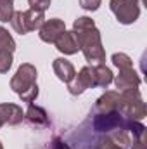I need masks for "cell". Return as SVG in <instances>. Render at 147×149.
<instances>
[{
  "mask_svg": "<svg viewBox=\"0 0 147 149\" xmlns=\"http://www.w3.org/2000/svg\"><path fill=\"white\" fill-rule=\"evenodd\" d=\"M24 118L23 109L17 104H0V125H17Z\"/></svg>",
  "mask_w": 147,
  "mask_h": 149,
  "instance_id": "8",
  "label": "cell"
},
{
  "mask_svg": "<svg viewBox=\"0 0 147 149\" xmlns=\"http://www.w3.org/2000/svg\"><path fill=\"white\" fill-rule=\"evenodd\" d=\"M0 149H3V148H2V142H0Z\"/></svg>",
  "mask_w": 147,
  "mask_h": 149,
  "instance_id": "25",
  "label": "cell"
},
{
  "mask_svg": "<svg viewBox=\"0 0 147 149\" xmlns=\"http://www.w3.org/2000/svg\"><path fill=\"white\" fill-rule=\"evenodd\" d=\"M10 88L24 101L33 102L38 97V85H37V68L33 64H21L16 74L10 80Z\"/></svg>",
  "mask_w": 147,
  "mask_h": 149,
  "instance_id": "2",
  "label": "cell"
},
{
  "mask_svg": "<svg viewBox=\"0 0 147 149\" xmlns=\"http://www.w3.org/2000/svg\"><path fill=\"white\" fill-rule=\"evenodd\" d=\"M132 149H146V139L144 141H133V148Z\"/></svg>",
  "mask_w": 147,
  "mask_h": 149,
  "instance_id": "23",
  "label": "cell"
},
{
  "mask_svg": "<svg viewBox=\"0 0 147 149\" xmlns=\"http://www.w3.org/2000/svg\"><path fill=\"white\" fill-rule=\"evenodd\" d=\"M118 113H121L125 118L130 120H144L146 118V104L140 97L139 88H128L119 94V104H118Z\"/></svg>",
  "mask_w": 147,
  "mask_h": 149,
  "instance_id": "3",
  "label": "cell"
},
{
  "mask_svg": "<svg viewBox=\"0 0 147 149\" xmlns=\"http://www.w3.org/2000/svg\"><path fill=\"white\" fill-rule=\"evenodd\" d=\"M116 87L121 88V90H128V88H139L140 85V78L137 71L133 68H125V70H119L118 78L114 80Z\"/></svg>",
  "mask_w": 147,
  "mask_h": 149,
  "instance_id": "9",
  "label": "cell"
},
{
  "mask_svg": "<svg viewBox=\"0 0 147 149\" xmlns=\"http://www.w3.org/2000/svg\"><path fill=\"white\" fill-rule=\"evenodd\" d=\"M33 125H49V118H47V113L43 108H40V106H35L33 102H30V108H28V111L24 114Z\"/></svg>",
  "mask_w": 147,
  "mask_h": 149,
  "instance_id": "15",
  "label": "cell"
},
{
  "mask_svg": "<svg viewBox=\"0 0 147 149\" xmlns=\"http://www.w3.org/2000/svg\"><path fill=\"white\" fill-rule=\"evenodd\" d=\"M12 66V54L10 52H0V73H7Z\"/></svg>",
  "mask_w": 147,
  "mask_h": 149,
  "instance_id": "19",
  "label": "cell"
},
{
  "mask_svg": "<svg viewBox=\"0 0 147 149\" xmlns=\"http://www.w3.org/2000/svg\"><path fill=\"white\" fill-rule=\"evenodd\" d=\"M101 5V0H80V7L85 10H97Z\"/></svg>",
  "mask_w": 147,
  "mask_h": 149,
  "instance_id": "22",
  "label": "cell"
},
{
  "mask_svg": "<svg viewBox=\"0 0 147 149\" xmlns=\"http://www.w3.org/2000/svg\"><path fill=\"white\" fill-rule=\"evenodd\" d=\"M73 35L74 40L78 43V49H81V52L85 54V59L88 63H97V64H104L106 61V54L102 49V42H101V33L95 28V23L83 16L78 17L73 24Z\"/></svg>",
  "mask_w": 147,
  "mask_h": 149,
  "instance_id": "1",
  "label": "cell"
},
{
  "mask_svg": "<svg viewBox=\"0 0 147 149\" xmlns=\"http://www.w3.org/2000/svg\"><path fill=\"white\" fill-rule=\"evenodd\" d=\"M28 2H30V7L38 12H45L50 7V0H28Z\"/></svg>",
  "mask_w": 147,
  "mask_h": 149,
  "instance_id": "20",
  "label": "cell"
},
{
  "mask_svg": "<svg viewBox=\"0 0 147 149\" xmlns=\"http://www.w3.org/2000/svg\"><path fill=\"white\" fill-rule=\"evenodd\" d=\"M94 149H121V148H119L118 144H114L109 137H106V139L99 141V142L95 144V148H94Z\"/></svg>",
  "mask_w": 147,
  "mask_h": 149,
  "instance_id": "21",
  "label": "cell"
},
{
  "mask_svg": "<svg viewBox=\"0 0 147 149\" xmlns=\"http://www.w3.org/2000/svg\"><path fill=\"white\" fill-rule=\"evenodd\" d=\"M125 123L126 118L118 111H107V113H99L94 118V128L97 132H106L109 134L116 128H123L125 130Z\"/></svg>",
  "mask_w": 147,
  "mask_h": 149,
  "instance_id": "5",
  "label": "cell"
},
{
  "mask_svg": "<svg viewBox=\"0 0 147 149\" xmlns=\"http://www.w3.org/2000/svg\"><path fill=\"white\" fill-rule=\"evenodd\" d=\"M54 43H55V47H57L62 54H66V56H71V54H76V52H78V43H76V40H74L73 31H64V33H61L59 38H57Z\"/></svg>",
  "mask_w": 147,
  "mask_h": 149,
  "instance_id": "11",
  "label": "cell"
},
{
  "mask_svg": "<svg viewBox=\"0 0 147 149\" xmlns=\"http://www.w3.org/2000/svg\"><path fill=\"white\" fill-rule=\"evenodd\" d=\"M118 104H119V94L118 92H106L102 97H99L95 109L99 113L118 111Z\"/></svg>",
  "mask_w": 147,
  "mask_h": 149,
  "instance_id": "13",
  "label": "cell"
},
{
  "mask_svg": "<svg viewBox=\"0 0 147 149\" xmlns=\"http://www.w3.org/2000/svg\"><path fill=\"white\" fill-rule=\"evenodd\" d=\"M66 31V26H64V21L61 19H49L42 24L40 28V38L47 43H54L61 33Z\"/></svg>",
  "mask_w": 147,
  "mask_h": 149,
  "instance_id": "6",
  "label": "cell"
},
{
  "mask_svg": "<svg viewBox=\"0 0 147 149\" xmlns=\"http://www.w3.org/2000/svg\"><path fill=\"white\" fill-rule=\"evenodd\" d=\"M112 63L119 68V70H125V68H133V64H132V59L126 56V54H114L112 56Z\"/></svg>",
  "mask_w": 147,
  "mask_h": 149,
  "instance_id": "18",
  "label": "cell"
},
{
  "mask_svg": "<svg viewBox=\"0 0 147 149\" xmlns=\"http://www.w3.org/2000/svg\"><path fill=\"white\" fill-rule=\"evenodd\" d=\"M61 149H69V148H66V146H61Z\"/></svg>",
  "mask_w": 147,
  "mask_h": 149,
  "instance_id": "24",
  "label": "cell"
},
{
  "mask_svg": "<svg viewBox=\"0 0 147 149\" xmlns=\"http://www.w3.org/2000/svg\"><path fill=\"white\" fill-rule=\"evenodd\" d=\"M14 50H16V43H14L12 37L9 35V31L5 28L0 26V52H10L12 54Z\"/></svg>",
  "mask_w": 147,
  "mask_h": 149,
  "instance_id": "16",
  "label": "cell"
},
{
  "mask_svg": "<svg viewBox=\"0 0 147 149\" xmlns=\"http://www.w3.org/2000/svg\"><path fill=\"white\" fill-rule=\"evenodd\" d=\"M137 2H139V0H137Z\"/></svg>",
  "mask_w": 147,
  "mask_h": 149,
  "instance_id": "26",
  "label": "cell"
},
{
  "mask_svg": "<svg viewBox=\"0 0 147 149\" xmlns=\"http://www.w3.org/2000/svg\"><path fill=\"white\" fill-rule=\"evenodd\" d=\"M43 19H45V17H43V12H38V10H33V9L24 10V12H23V23H24L26 33L35 31V30H40L42 24L45 23Z\"/></svg>",
  "mask_w": 147,
  "mask_h": 149,
  "instance_id": "14",
  "label": "cell"
},
{
  "mask_svg": "<svg viewBox=\"0 0 147 149\" xmlns=\"http://www.w3.org/2000/svg\"><path fill=\"white\" fill-rule=\"evenodd\" d=\"M14 5L12 0H0V21L2 23H9L14 16Z\"/></svg>",
  "mask_w": 147,
  "mask_h": 149,
  "instance_id": "17",
  "label": "cell"
},
{
  "mask_svg": "<svg viewBox=\"0 0 147 149\" xmlns=\"http://www.w3.org/2000/svg\"><path fill=\"white\" fill-rule=\"evenodd\" d=\"M94 83H92V74H90V68H83L80 73L74 74V78L68 83V90L73 94V95H78L81 92H85L87 88H92Z\"/></svg>",
  "mask_w": 147,
  "mask_h": 149,
  "instance_id": "7",
  "label": "cell"
},
{
  "mask_svg": "<svg viewBox=\"0 0 147 149\" xmlns=\"http://www.w3.org/2000/svg\"><path fill=\"white\" fill-rule=\"evenodd\" d=\"M111 10L123 24H132L139 19L140 9L137 0H111Z\"/></svg>",
  "mask_w": 147,
  "mask_h": 149,
  "instance_id": "4",
  "label": "cell"
},
{
  "mask_svg": "<svg viewBox=\"0 0 147 149\" xmlns=\"http://www.w3.org/2000/svg\"><path fill=\"white\" fill-rule=\"evenodd\" d=\"M54 73L57 74V78H59L61 81L69 83L74 78L76 71H74L73 64H71L69 61H66V59H55V61H54Z\"/></svg>",
  "mask_w": 147,
  "mask_h": 149,
  "instance_id": "12",
  "label": "cell"
},
{
  "mask_svg": "<svg viewBox=\"0 0 147 149\" xmlns=\"http://www.w3.org/2000/svg\"><path fill=\"white\" fill-rule=\"evenodd\" d=\"M92 74V83L94 87H107L112 81V71L109 68H106V64H95L90 68Z\"/></svg>",
  "mask_w": 147,
  "mask_h": 149,
  "instance_id": "10",
  "label": "cell"
}]
</instances>
